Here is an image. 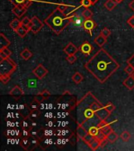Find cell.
<instances>
[{
    "instance_id": "obj_1",
    "label": "cell",
    "mask_w": 134,
    "mask_h": 151,
    "mask_svg": "<svg viewBox=\"0 0 134 151\" xmlns=\"http://www.w3.org/2000/svg\"><path fill=\"white\" fill-rule=\"evenodd\" d=\"M119 67V64L104 49L99 50L85 64L86 69L101 83L106 82Z\"/></svg>"
},
{
    "instance_id": "obj_2",
    "label": "cell",
    "mask_w": 134,
    "mask_h": 151,
    "mask_svg": "<svg viewBox=\"0 0 134 151\" xmlns=\"http://www.w3.org/2000/svg\"><path fill=\"white\" fill-rule=\"evenodd\" d=\"M103 105L97 100L92 92H88L78 101L76 106V123L82 124L85 121L96 116V112Z\"/></svg>"
},
{
    "instance_id": "obj_3",
    "label": "cell",
    "mask_w": 134,
    "mask_h": 151,
    "mask_svg": "<svg viewBox=\"0 0 134 151\" xmlns=\"http://www.w3.org/2000/svg\"><path fill=\"white\" fill-rule=\"evenodd\" d=\"M45 23L54 33L59 35L71 23V19L56 9L45 19Z\"/></svg>"
},
{
    "instance_id": "obj_4",
    "label": "cell",
    "mask_w": 134,
    "mask_h": 151,
    "mask_svg": "<svg viewBox=\"0 0 134 151\" xmlns=\"http://www.w3.org/2000/svg\"><path fill=\"white\" fill-rule=\"evenodd\" d=\"M77 99L69 91H65L56 99V111H71L76 108Z\"/></svg>"
},
{
    "instance_id": "obj_5",
    "label": "cell",
    "mask_w": 134,
    "mask_h": 151,
    "mask_svg": "<svg viewBox=\"0 0 134 151\" xmlns=\"http://www.w3.org/2000/svg\"><path fill=\"white\" fill-rule=\"evenodd\" d=\"M16 69V64L12 59L7 58L0 61V76H10Z\"/></svg>"
},
{
    "instance_id": "obj_6",
    "label": "cell",
    "mask_w": 134,
    "mask_h": 151,
    "mask_svg": "<svg viewBox=\"0 0 134 151\" xmlns=\"http://www.w3.org/2000/svg\"><path fill=\"white\" fill-rule=\"evenodd\" d=\"M31 22L29 24V28H30V31L34 34H37L39 32L42 28L43 27V23H42L41 20H40L37 16L32 17V18L31 19Z\"/></svg>"
},
{
    "instance_id": "obj_7",
    "label": "cell",
    "mask_w": 134,
    "mask_h": 151,
    "mask_svg": "<svg viewBox=\"0 0 134 151\" xmlns=\"http://www.w3.org/2000/svg\"><path fill=\"white\" fill-rule=\"evenodd\" d=\"M32 73L38 79L41 80V79H42V78L46 76V74L48 73V70L45 68L44 66L42 65V64H39L36 68L33 69Z\"/></svg>"
},
{
    "instance_id": "obj_8",
    "label": "cell",
    "mask_w": 134,
    "mask_h": 151,
    "mask_svg": "<svg viewBox=\"0 0 134 151\" xmlns=\"http://www.w3.org/2000/svg\"><path fill=\"white\" fill-rule=\"evenodd\" d=\"M16 109L19 111L21 114L23 116V117H27L30 114L31 109L29 106H28L24 103H16Z\"/></svg>"
},
{
    "instance_id": "obj_9",
    "label": "cell",
    "mask_w": 134,
    "mask_h": 151,
    "mask_svg": "<svg viewBox=\"0 0 134 151\" xmlns=\"http://www.w3.org/2000/svg\"><path fill=\"white\" fill-rule=\"evenodd\" d=\"M79 51L83 54L84 55H86V56H89V54H91L93 50V47L92 46L89 42L87 41H85L82 43V44L79 46Z\"/></svg>"
},
{
    "instance_id": "obj_10",
    "label": "cell",
    "mask_w": 134,
    "mask_h": 151,
    "mask_svg": "<svg viewBox=\"0 0 134 151\" xmlns=\"http://www.w3.org/2000/svg\"><path fill=\"white\" fill-rule=\"evenodd\" d=\"M83 28L85 30L87 31L89 33V35H92L93 33H92V31L95 27H96V23L93 20L91 19H85L84 23H83V25H82Z\"/></svg>"
},
{
    "instance_id": "obj_11",
    "label": "cell",
    "mask_w": 134,
    "mask_h": 151,
    "mask_svg": "<svg viewBox=\"0 0 134 151\" xmlns=\"http://www.w3.org/2000/svg\"><path fill=\"white\" fill-rule=\"evenodd\" d=\"M40 139L36 136L30 135L28 137V150H35L38 146H39Z\"/></svg>"
},
{
    "instance_id": "obj_12",
    "label": "cell",
    "mask_w": 134,
    "mask_h": 151,
    "mask_svg": "<svg viewBox=\"0 0 134 151\" xmlns=\"http://www.w3.org/2000/svg\"><path fill=\"white\" fill-rule=\"evenodd\" d=\"M63 50L65 52V54H67V55H73V54H75L77 53L79 49L76 47L75 45H74L72 42H68L67 46L65 47H63Z\"/></svg>"
},
{
    "instance_id": "obj_13",
    "label": "cell",
    "mask_w": 134,
    "mask_h": 151,
    "mask_svg": "<svg viewBox=\"0 0 134 151\" xmlns=\"http://www.w3.org/2000/svg\"><path fill=\"white\" fill-rule=\"evenodd\" d=\"M9 95H11L12 97H14V99H18L23 95L24 91L21 87H19V86H17V85H16V86H14V87L10 90V91L9 92Z\"/></svg>"
},
{
    "instance_id": "obj_14",
    "label": "cell",
    "mask_w": 134,
    "mask_h": 151,
    "mask_svg": "<svg viewBox=\"0 0 134 151\" xmlns=\"http://www.w3.org/2000/svg\"><path fill=\"white\" fill-rule=\"evenodd\" d=\"M27 9H28V8H26L21 5H19V6H14V7L12 9V12H13V14H15L17 17L20 18L27 12Z\"/></svg>"
},
{
    "instance_id": "obj_15",
    "label": "cell",
    "mask_w": 134,
    "mask_h": 151,
    "mask_svg": "<svg viewBox=\"0 0 134 151\" xmlns=\"http://www.w3.org/2000/svg\"><path fill=\"white\" fill-rule=\"evenodd\" d=\"M96 114L101 120H106L108 118V116H110V113L106 109L104 106H103L102 107L99 109L98 110L96 111Z\"/></svg>"
},
{
    "instance_id": "obj_16",
    "label": "cell",
    "mask_w": 134,
    "mask_h": 151,
    "mask_svg": "<svg viewBox=\"0 0 134 151\" xmlns=\"http://www.w3.org/2000/svg\"><path fill=\"white\" fill-rule=\"evenodd\" d=\"M54 142H55L52 139V137H43L42 139H40L39 146H42V149H46L47 147L54 144Z\"/></svg>"
},
{
    "instance_id": "obj_17",
    "label": "cell",
    "mask_w": 134,
    "mask_h": 151,
    "mask_svg": "<svg viewBox=\"0 0 134 151\" xmlns=\"http://www.w3.org/2000/svg\"><path fill=\"white\" fill-rule=\"evenodd\" d=\"M9 2L14 6H19L21 5L23 6L28 8L30 5L32 3V0H9Z\"/></svg>"
},
{
    "instance_id": "obj_18",
    "label": "cell",
    "mask_w": 134,
    "mask_h": 151,
    "mask_svg": "<svg viewBox=\"0 0 134 151\" xmlns=\"http://www.w3.org/2000/svg\"><path fill=\"white\" fill-rule=\"evenodd\" d=\"M123 85L127 89L131 91L134 89V77L132 75H129L125 80L123 81Z\"/></svg>"
},
{
    "instance_id": "obj_19",
    "label": "cell",
    "mask_w": 134,
    "mask_h": 151,
    "mask_svg": "<svg viewBox=\"0 0 134 151\" xmlns=\"http://www.w3.org/2000/svg\"><path fill=\"white\" fill-rule=\"evenodd\" d=\"M10 45V41L5 36L3 33H0V50L6 48Z\"/></svg>"
},
{
    "instance_id": "obj_20",
    "label": "cell",
    "mask_w": 134,
    "mask_h": 151,
    "mask_svg": "<svg viewBox=\"0 0 134 151\" xmlns=\"http://www.w3.org/2000/svg\"><path fill=\"white\" fill-rule=\"evenodd\" d=\"M76 134H77L78 137L82 140L85 138V136L88 134V131L82 125H77V127H76Z\"/></svg>"
},
{
    "instance_id": "obj_21",
    "label": "cell",
    "mask_w": 134,
    "mask_h": 151,
    "mask_svg": "<svg viewBox=\"0 0 134 151\" xmlns=\"http://www.w3.org/2000/svg\"><path fill=\"white\" fill-rule=\"evenodd\" d=\"M30 31V28H29V26L27 25H23V24H21L20 26V28L16 31V34L19 35V36H21V37H24L26 35H27V33L28 32Z\"/></svg>"
},
{
    "instance_id": "obj_22",
    "label": "cell",
    "mask_w": 134,
    "mask_h": 151,
    "mask_svg": "<svg viewBox=\"0 0 134 151\" xmlns=\"http://www.w3.org/2000/svg\"><path fill=\"white\" fill-rule=\"evenodd\" d=\"M71 138H66V137H57V139H56V141L54 142V144L56 146H66L68 142H69L70 139Z\"/></svg>"
},
{
    "instance_id": "obj_23",
    "label": "cell",
    "mask_w": 134,
    "mask_h": 151,
    "mask_svg": "<svg viewBox=\"0 0 134 151\" xmlns=\"http://www.w3.org/2000/svg\"><path fill=\"white\" fill-rule=\"evenodd\" d=\"M94 42H95L98 47H103V45L105 44L106 42H107V38L104 37V36L101 35V34H100L98 36H96V37L95 38Z\"/></svg>"
},
{
    "instance_id": "obj_24",
    "label": "cell",
    "mask_w": 134,
    "mask_h": 151,
    "mask_svg": "<svg viewBox=\"0 0 134 151\" xmlns=\"http://www.w3.org/2000/svg\"><path fill=\"white\" fill-rule=\"evenodd\" d=\"M84 21H83V18H82V17L79 16L78 14H76V15H75V16L72 17L71 18V22H72V23H74L75 25L77 26L83 25Z\"/></svg>"
},
{
    "instance_id": "obj_25",
    "label": "cell",
    "mask_w": 134,
    "mask_h": 151,
    "mask_svg": "<svg viewBox=\"0 0 134 151\" xmlns=\"http://www.w3.org/2000/svg\"><path fill=\"white\" fill-rule=\"evenodd\" d=\"M32 56V52L29 49H28V48H25V49L23 50L21 52V57L24 59V60H25V61L29 60Z\"/></svg>"
},
{
    "instance_id": "obj_26",
    "label": "cell",
    "mask_w": 134,
    "mask_h": 151,
    "mask_svg": "<svg viewBox=\"0 0 134 151\" xmlns=\"http://www.w3.org/2000/svg\"><path fill=\"white\" fill-rule=\"evenodd\" d=\"M118 3L115 2V0H107L104 3V7L109 11H111L115 9Z\"/></svg>"
},
{
    "instance_id": "obj_27",
    "label": "cell",
    "mask_w": 134,
    "mask_h": 151,
    "mask_svg": "<svg viewBox=\"0 0 134 151\" xmlns=\"http://www.w3.org/2000/svg\"><path fill=\"white\" fill-rule=\"evenodd\" d=\"M21 25V21H20L18 18H14L13 21L9 23V27L16 32V31L20 28Z\"/></svg>"
},
{
    "instance_id": "obj_28",
    "label": "cell",
    "mask_w": 134,
    "mask_h": 151,
    "mask_svg": "<svg viewBox=\"0 0 134 151\" xmlns=\"http://www.w3.org/2000/svg\"><path fill=\"white\" fill-rule=\"evenodd\" d=\"M72 81L75 83H76V84H79L80 83L82 82V80H83V79H84V77H83V76L80 73H78V72H77V73H75L74 75L72 76Z\"/></svg>"
},
{
    "instance_id": "obj_29",
    "label": "cell",
    "mask_w": 134,
    "mask_h": 151,
    "mask_svg": "<svg viewBox=\"0 0 134 151\" xmlns=\"http://www.w3.org/2000/svg\"><path fill=\"white\" fill-rule=\"evenodd\" d=\"M101 131V132H103V134H105L106 136H108V134H110V133H111V132H113V129L111 128V127H110V124H109V123H107L104 126H103L102 128H101L100 129Z\"/></svg>"
},
{
    "instance_id": "obj_30",
    "label": "cell",
    "mask_w": 134,
    "mask_h": 151,
    "mask_svg": "<svg viewBox=\"0 0 134 151\" xmlns=\"http://www.w3.org/2000/svg\"><path fill=\"white\" fill-rule=\"evenodd\" d=\"M88 146H89L93 150H96L100 146H101V142L96 138V139H94V140H93Z\"/></svg>"
},
{
    "instance_id": "obj_31",
    "label": "cell",
    "mask_w": 134,
    "mask_h": 151,
    "mask_svg": "<svg viewBox=\"0 0 134 151\" xmlns=\"http://www.w3.org/2000/svg\"><path fill=\"white\" fill-rule=\"evenodd\" d=\"M55 130L52 127H43V134L44 137H53L54 136Z\"/></svg>"
},
{
    "instance_id": "obj_32",
    "label": "cell",
    "mask_w": 134,
    "mask_h": 151,
    "mask_svg": "<svg viewBox=\"0 0 134 151\" xmlns=\"http://www.w3.org/2000/svg\"><path fill=\"white\" fill-rule=\"evenodd\" d=\"M41 116V112L39 109H35V110H31V111L30 114H29V117L32 120H36L38 117H40Z\"/></svg>"
},
{
    "instance_id": "obj_33",
    "label": "cell",
    "mask_w": 134,
    "mask_h": 151,
    "mask_svg": "<svg viewBox=\"0 0 134 151\" xmlns=\"http://www.w3.org/2000/svg\"><path fill=\"white\" fill-rule=\"evenodd\" d=\"M118 139V134L116 133V132H115L114 131H113L111 133H110V134H108V136H107V139H108V142H111V143H113V142H116V140Z\"/></svg>"
},
{
    "instance_id": "obj_34",
    "label": "cell",
    "mask_w": 134,
    "mask_h": 151,
    "mask_svg": "<svg viewBox=\"0 0 134 151\" xmlns=\"http://www.w3.org/2000/svg\"><path fill=\"white\" fill-rule=\"evenodd\" d=\"M99 132H100V128L98 127V126H92L88 129V133L95 137L98 134Z\"/></svg>"
},
{
    "instance_id": "obj_35",
    "label": "cell",
    "mask_w": 134,
    "mask_h": 151,
    "mask_svg": "<svg viewBox=\"0 0 134 151\" xmlns=\"http://www.w3.org/2000/svg\"><path fill=\"white\" fill-rule=\"evenodd\" d=\"M82 15L85 19H91L93 14V12L89 8H85L84 10L82 11Z\"/></svg>"
},
{
    "instance_id": "obj_36",
    "label": "cell",
    "mask_w": 134,
    "mask_h": 151,
    "mask_svg": "<svg viewBox=\"0 0 134 151\" xmlns=\"http://www.w3.org/2000/svg\"><path fill=\"white\" fill-rule=\"evenodd\" d=\"M120 138H121V139H122V141L123 142H128L129 140V139H131V134L129 133V132H127V131H125V132H123L121 134V135H120Z\"/></svg>"
},
{
    "instance_id": "obj_37",
    "label": "cell",
    "mask_w": 134,
    "mask_h": 151,
    "mask_svg": "<svg viewBox=\"0 0 134 151\" xmlns=\"http://www.w3.org/2000/svg\"><path fill=\"white\" fill-rule=\"evenodd\" d=\"M69 7H70V5L64 4V3H60V4L56 5V9L62 13H64Z\"/></svg>"
},
{
    "instance_id": "obj_38",
    "label": "cell",
    "mask_w": 134,
    "mask_h": 151,
    "mask_svg": "<svg viewBox=\"0 0 134 151\" xmlns=\"http://www.w3.org/2000/svg\"><path fill=\"white\" fill-rule=\"evenodd\" d=\"M44 117L46 120H52L55 118V113H53V111L47 110L46 113H44Z\"/></svg>"
},
{
    "instance_id": "obj_39",
    "label": "cell",
    "mask_w": 134,
    "mask_h": 151,
    "mask_svg": "<svg viewBox=\"0 0 134 151\" xmlns=\"http://www.w3.org/2000/svg\"><path fill=\"white\" fill-rule=\"evenodd\" d=\"M96 138L98 139L99 141L101 142V143H102L103 142L106 141V140H108V139H107V136H106L105 134H103V132H101V130H100V132H99L98 134H97V135L96 136Z\"/></svg>"
},
{
    "instance_id": "obj_40",
    "label": "cell",
    "mask_w": 134,
    "mask_h": 151,
    "mask_svg": "<svg viewBox=\"0 0 134 151\" xmlns=\"http://www.w3.org/2000/svg\"><path fill=\"white\" fill-rule=\"evenodd\" d=\"M56 127V120L54 119H52V120H47V121L45 124V127Z\"/></svg>"
},
{
    "instance_id": "obj_41",
    "label": "cell",
    "mask_w": 134,
    "mask_h": 151,
    "mask_svg": "<svg viewBox=\"0 0 134 151\" xmlns=\"http://www.w3.org/2000/svg\"><path fill=\"white\" fill-rule=\"evenodd\" d=\"M31 135V129L28 128H22L21 130V136L23 138H28Z\"/></svg>"
},
{
    "instance_id": "obj_42",
    "label": "cell",
    "mask_w": 134,
    "mask_h": 151,
    "mask_svg": "<svg viewBox=\"0 0 134 151\" xmlns=\"http://www.w3.org/2000/svg\"><path fill=\"white\" fill-rule=\"evenodd\" d=\"M30 109L31 110H35V109H39V103L36 101L35 100H33V101H31V103L30 104L29 106Z\"/></svg>"
},
{
    "instance_id": "obj_43",
    "label": "cell",
    "mask_w": 134,
    "mask_h": 151,
    "mask_svg": "<svg viewBox=\"0 0 134 151\" xmlns=\"http://www.w3.org/2000/svg\"><path fill=\"white\" fill-rule=\"evenodd\" d=\"M34 100H35L36 101H38V103H41V102H43V101H45V100H46V98H45L43 95H42L41 93H39L38 94H37V95H35V98H34Z\"/></svg>"
},
{
    "instance_id": "obj_44",
    "label": "cell",
    "mask_w": 134,
    "mask_h": 151,
    "mask_svg": "<svg viewBox=\"0 0 134 151\" xmlns=\"http://www.w3.org/2000/svg\"><path fill=\"white\" fill-rule=\"evenodd\" d=\"M80 5L84 8H89L90 6H92V2L90 0H81Z\"/></svg>"
},
{
    "instance_id": "obj_45",
    "label": "cell",
    "mask_w": 134,
    "mask_h": 151,
    "mask_svg": "<svg viewBox=\"0 0 134 151\" xmlns=\"http://www.w3.org/2000/svg\"><path fill=\"white\" fill-rule=\"evenodd\" d=\"M104 107H105L106 109H107L108 112H110V113H111V112L115 109V105L113 103H111L110 101H109V102H108V103L106 104L105 106H104Z\"/></svg>"
},
{
    "instance_id": "obj_46",
    "label": "cell",
    "mask_w": 134,
    "mask_h": 151,
    "mask_svg": "<svg viewBox=\"0 0 134 151\" xmlns=\"http://www.w3.org/2000/svg\"><path fill=\"white\" fill-rule=\"evenodd\" d=\"M10 80V76H0V80L3 84H6Z\"/></svg>"
},
{
    "instance_id": "obj_47",
    "label": "cell",
    "mask_w": 134,
    "mask_h": 151,
    "mask_svg": "<svg viewBox=\"0 0 134 151\" xmlns=\"http://www.w3.org/2000/svg\"><path fill=\"white\" fill-rule=\"evenodd\" d=\"M66 60L69 62V64H73L76 60H77V58L75 57V54H73V55H68V57L66 58Z\"/></svg>"
},
{
    "instance_id": "obj_48",
    "label": "cell",
    "mask_w": 134,
    "mask_h": 151,
    "mask_svg": "<svg viewBox=\"0 0 134 151\" xmlns=\"http://www.w3.org/2000/svg\"><path fill=\"white\" fill-rule=\"evenodd\" d=\"M125 72L127 73V74H129V75H132L133 73L134 72V68L133 67L132 65H128L125 68Z\"/></svg>"
},
{
    "instance_id": "obj_49",
    "label": "cell",
    "mask_w": 134,
    "mask_h": 151,
    "mask_svg": "<svg viewBox=\"0 0 134 151\" xmlns=\"http://www.w3.org/2000/svg\"><path fill=\"white\" fill-rule=\"evenodd\" d=\"M101 34L102 35H103L104 37L108 38L109 35H110V31L107 28H103L101 32Z\"/></svg>"
},
{
    "instance_id": "obj_50",
    "label": "cell",
    "mask_w": 134,
    "mask_h": 151,
    "mask_svg": "<svg viewBox=\"0 0 134 151\" xmlns=\"http://www.w3.org/2000/svg\"><path fill=\"white\" fill-rule=\"evenodd\" d=\"M31 20L28 18V17H25L21 20V24H23V25L28 26L31 24Z\"/></svg>"
},
{
    "instance_id": "obj_51",
    "label": "cell",
    "mask_w": 134,
    "mask_h": 151,
    "mask_svg": "<svg viewBox=\"0 0 134 151\" xmlns=\"http://www.w3.org/2000/svg\"><path fill=\"white\" fill-rule=\"evenodd\" d=\"M126 22L132 28H134V16L130 17L127 20Z\"/></svg>"
},
{
    "instance_id": "obj_52",
    "label": "cell",
    "mask_w": 134,
    "mask_h": 151,
    "mask_svg": "<svg viewBox=\"0 0 134 151\" xmlns=\"http://www.w3.org/2000/svg\"><path fill=\"white\" fill-rule=\"evenodd\" d=\"M41 94H42V95L45 97V98H46V99H49V97L51 96V94H50V92H49V91H48V90H46V89H45L44 91H42L41 92Z\"/></svg>"
},
{
    "instance_id": "obj_53",
    "label": "cell",
    "mask_w": 134,
    "mask_h": 151,
    "mask_svg": "<svg viewBox=\"0 0 134 151\" xmlns=\"http://www.w3.org/2000/svg\"><path fill=\"white\" fill-rule=\"evenodd\" d=\"M127 64L130 65H132L134 68V54L127 60Z\"/></svg>"
},
{
    "instance_id": "obj_54",
    "label": "cell",
    "mask_w": 134,
    "mask_h": 151,
    "mask_svg": "<svg viewBox=\"0 0 134 151\" xmlns=\"http://www.w3.org/2000/svg\"><path fill=\"white\" fill-rule=\"evenodd\" d=\"M1 50V51H2L3 52V53H4L5 54H6L7 56L8 57H9L10 56V55H11L12 54V52L10 51V50H9V49H8V48H4V49H2V50Z\"/></svg>"
},
{
    "instance_id": "obj_55",
    "label": "cell",
    "mask_w": 134,
    "mask_h": 151,
    "mask_svg": "<svg viewBox=\"0 0 134 151\" xmlns=\"http://www.w3.org/2000/svg\"><path fill=\"white\" fill-rule=\"evenodd\" d=\"M7 58H9V57H8L6 54H5L3 52L0 50V58H1V60H2V59H6Z\"/></svg>"
},
{
    "instance_id": "obj_56",
    "label": "cell",
    "mask_w": 134,
    "mask_h": 151,
    "mask_svg": "<svg viewBox=\"0 0 134 151\" xmlns=\"http://www.w3.org/2000/svg\"><path fill=\"white\" fill-rule=\"evenodd\" d=\"M129 8H130V9H133V10L134 11V0H133L132 2H129Z\"/></svg>"
},
{
    "instance_id": "obj_57",
    "label": "cell",
    "mask_w": 134,
    "mask_h": 151,
    "mask_svg": "<svg viewBox=\"0 0 134 151\" xmlns=\"http://www.w3.org/2000/svg\"><path fill=\"white\" fill-rule=\"evenodd\" d=\"M10 132H11V128H9V129H7L6 131V135L7 137L8 136H10Z\"/></svg>"
},
{
    "instance_id": "obj_58",
    "label": "cell",
    "mask_w": 134,
    "mask_h": 151,
    "mask_svg": "<svg viewBox=\"0 0 134 151\" xmlns=\"http://www.w3.org/2000/svg\"><path fill=\"white\" fill-rule=\"evenodd\" d=\"M90 1H91V2H92V5H94V4H96V2H98L99 0H90Z\"/></svg>"
},
{
    "instance_id": "obj_59",
    "label": "cell",
    "mask_w": 134,
    "mask_h": 151,
    "mask_svg": "<svg viewBox=\"0 0 134 151\" xmlns=\"http://www.w3.org/2000/svg\"><path fill=\"white\" fill-rule=\"evenodd\" d=\"M115 1L116 2H117L118 4H119V3H121V2H123L124 0H115Z\"/></svg>"
},
{
    "instance_id": "obj_60",
    "label": "cell",
    "mask_w": 134,
    "mask_h": 151,
    "mask_svg": "<svg viewBox=\"0 0 134 151\" xmlns=\"http://www.w3.org/2000/svg\"><path fill=\"white\" fill-rule=\"evenodd\" d=\"M132 76H133V77H134V72H133V73L132 74Z\"/></svg>"
}]
</instances>
